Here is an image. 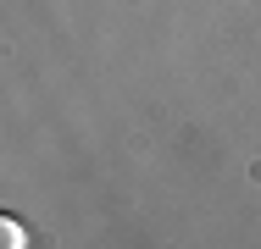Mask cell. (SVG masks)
<instances>
[{"instance_id":"1","label":"cell","mask_w":261,"mask_h":249,"mask_svg":"<svg viewBox=\"0 0 261 249\" xmlns=\"http://www.w3.org/2000/svg\"><path fill=\"white\" fill-rule=\"evenodd\" d=\"M0 244H6V249H22V244H28V233H22L11 216H0Z\"/></svg>"}]
</instances>
